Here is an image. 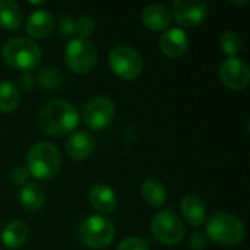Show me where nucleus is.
<instances>
[{
  "mask_svg": "<svg viewBox=\"0 0 250 250\" xmlns=\"http://www.w3.org/2000/svg\"><path fill=\"white\" fill-rule=\"evenodd\" d=\"M220 45L221 50L230 56V57H237V54L240 53V50L243 48V40L240 37V34L234 32V31H227L221 35L220 40Z\"/></svg>",
  "mask_w": 250,
  "mask_h": 250,
  "instance_id": "nucleus-23",
  "label": "nucleus"
},
{
  "mask_svg": "<svg viewBox=\"0 0 250 250\" xmlns=\"http://www.w3.org/2000/svg\"><path fill=\"white\" fill-rule=\"evenodd\" d=\"M29 234L28 226L22 220H13L6 224V227L1 231V242L4 243L6 248L15 249L22 246Z\"/></svg>",
  "mask_w": 250,
  "mask_h": 250,
  "instance_id": "nucleus-18",
  "label": "nucleus"
},
{
  "mask_svg": "<svg viewBox=\"0 0 250 250\" xmlns=\"http://www.w3.org/2000/svg\"><path fill=\"white\" fill-rule=\"evenodd\" d=\"M19 85L22 86V89H23V91H31V89H32V86H34V78H32L29 73H25V75L21 78Z\"/></svg>",
  "mask_w": 250,
  "mask_h": 250,
  "instance_id": "nucleus-30",
  "label": "nucleus"
},
{
  "mask_svg": "<svg viewBox=\"0 0 250 250\" xmlns=\"http://www.w3.org/2000/svg\"><path fill=\"white\" fill-rule=\"evenodd\" d=\"M1 57L10 67L29 72L40 64L41 48L29 38H10L1 45Z\"/></svg>",
  "mask_w": 250,
  "mask_h": 250,
  "instance_id": "nucleus-3",
  "label": "nucleus"
},
{
  "mask_svg": "<svg viewBox=\"0 0 250 250\" xmlns=\"http://www.w3.org/2000/svg\"><path fill=\"white\" fill-rule=\"evenodd\" d=\"M171 13L180 26H198L208 13V3L202 0H176Z\"/></svg>",
  "mask_w": 250,
  "mask_h": 250,
  "instance_id": "nucleus-10",
  "label": "nucleus"
},
{
  "mask_svg": "<svg viewBox=\"0 0 250 250\" xmlns=\"http://www.w3.org/2000/svg\"><path fill=\"white\" fill-rule=\"evenodd\" d=\"M141 193H142V198L145 199V202L155 208L163 207L167 201V190H166L164 185L155 177H148L142 183Z\"/></svg>",
  "mask_w": 250,
  "mask_h": 250,
  "instance_id": "nucleus-19",
  "label": "nucleus"
},
{
  "mask_svg": "<svg viewBox=\"0 0 250 250\" xmlns=\"http://www.w3.org/2000/svg\"><path fill=\"white\" fill-rule=\"evenodd\" d=\"M78 123L79 113L67 100H51L45 103L38 113V126L42 133L50 136H63L70 133Z\"/></svg>",
  "mask_w": 250,
  "mask_h": 250,
  "instance_id": "nucleus-1",
  "label": "nucleus"
},
{
  "mask_svg": "<svg viewBox=\"0 0 250 250\" xmlns=\"http://www.w3.org/2000/svg\"><path fill=\"white\" fill-rule=\"evenodd\" d=\"M54 25L51 13L45 9L34 10L26 21V32L34 40H42L50 35Z\"/></svg>",
  "mask_w": 250,
  "mask_h": 250,
  "instance_id": "nucleus-15",
  "label": "nucleus"
},
{
  "mask_svg": "<svg viewBox=\"0 0 250 250\" xmlns=\"http://www.w3.org/2000/svg\"><path fill=\"white\" fill-rule=\"evenodd\" d=\"M151 231L160 243L167 246H176L185 237V227L182 220L177 214L168 209L154 215L151 223Z\"/></svg>",
  "mask_w": 250,
  "mask_h": 250,
  "instance_id": "nucleus-8",
  "label": "nucleus"
},
{
  "mask_svg": "<svg viewBox=\"0 0 250 250\" xmlns=\"http://www.w3.org/2000/svg\"><path fill=\"white\" fill-rule=\"evenodd\" d=\"M114 116L116 105L113 100L103 95L91 98L82 110V120L92 130L107 129L111 125Z\"/></svg>",
  "mask_w": 250,
  "mask_h": 250,
  "instance_id": "nucleus-9",
  "label": "nucleus"
},
{
  "mask_svg": "<svg viewBox=\"0 0 250 250\" xmlns=\"http://www.w3.org/2000/svg\"><path fill=\"white\" fill-rule=\"evenodd\" d=\"M95 29H97V23H95L94 18H91V16H82L75 23V31L78 32L79 38H82V40H88L89 37H92Z\"/></svg>",
  "mask_w": 250,
  "mask_h": 250,
  "instance_id": "nucleus-25",
  "label": "nucleus"
},
{
  "mask_svg": "<svg viewBox=\"0 0 250 250\" xmlns=\"http://www.w3.org/2000/svg\"><path fill=\"white\" fill-rule=\"evenodd\" d=\"M23 21L22 9L12 0H0V28L7 31L18 29Z\"/></svg>",
  "mask_w": 250,
  "mask_h": 250,
  "instance_id": "nucleus-21",
  "label": "nucleus"
},
{
  "mask_svg": "<svg viewBox=\"0 0 250 250\" xmlns=\"http://www.w3.org/2000/svg\"><path fill=\"white\" fill-rule=\"evenodd\" d=\"M73 32H75V22L69 16L62 18L59 22V34L62 37H70Z\"/></svg>",
  "mask_w": 250,
  "mask_h": 250,
  "instance_id": "nucleus-29",
  "label": "nucleus"
},
{
  "mask_svg": "<svg viewBox=\"0 0 250 250\" xmlns=\"http://www.w3.org/2000/svg\"><path fill=\"white\" fill-rule=\"evenodd\" d=\"M19 104V91L10 81H0V111H13Z\"/></svg>",
  "mask_w": 250,
  "mask_h": 250,
  "instance_id": "nucleus-22",
  "label": "nucleus"
},
{
  "mask_svg": "<svg viewBox=\"0 0 250 250\" xmlns=\"http://www.w3.org/2000/svg\"><path fill=\"white\" fill-rule=\"evenodd\" d=\"M0 250H1V249H0Z\"/></svg>",
  "mask_w": 250,
  "mask_h": 250,
  "instance_id": "nucleus-31",
  "label": "nucleus"
},
{
  "mask_svg": "<svg viewBox=\"0 0 250 250\" xmlns=\"http://www.w3.org/2000/svg\"><path fill=\"white\" fill-rule=\"evenodd\" d=\"M108 64L111 70L125 81L136 79L144 69L141 54L129 45H117L108 54Z\"/></svg>",
  "mask_w": 250,
  "mask_h": 250,
  "instance_id": "nucleus-7",
  "label": "nucleus"
},
{
  "mask_svg": "<svg viewBox=\"0 0 250 250\" xmlns=\"http://www.w3.org/2000/svg\"><path fill=\"white\" fill-rule=\"evenodd\" d=\"M21 205L31 212L40 211L45 202V192L37 183H26L19 193Z\"/></svg>",
  "mask_w": 250,
  "mask_h": 250,
  "instance_id": "nucleus-20",
  "label": "nucleus"
},
{
  "mask_svg": "<svg viewBox=\"0 0 250 250\" xmlns=\"http://www.w3.org/2000/svg\"><path fill=\"white\" fill-rule=\"evenodd\" d=\"M208 237L205 236V233H201V231H196L190 236L189 239V246L190 249L193 250H204L208 246Z\"/></svg>",
  "mask_w": 250,
  "mask_h": 250,
  "instance_id": "nucleus-28",
  "label": "nucleus"
},
{
  "mask_svg": "<svg viewBox=\"0 0 250 250\" xmlns=\"http://www.w3.org/2000/svg\"><path fill=\"white\" fill-rule=\"evenodd\" d=\"M182 214L190 226L199 227L205 223L207 207L199 196L186 195L182 201Z\"/></svg>",
  "mask_w": 250,
  "mask_h": 250,
  "instance_id": "nucleus-17",
  "label": "nucleus"
},
{
  "mask_svg": "<svg viewBox=\"0 0 250 250\" xmlns=\"http://www.w3.org/2000/svg\"><path fill=\"white\" fill-rule=\"evenodd\" d=\"M64 59L67 67L78 73V75H86L91 70H94L97 60H98V51L97 47L82 38L70 40L64 50Z\"/></svg>",
  "mask_w": 250,
  "mask_h": 250,
  "instance_id": "nucleus-6",
  "label": "nucleus"
},
{
  "mask_svg": "<svg viewBox=\"0 0 250 250\" xmlns=\"http://www.w3.org/2000/svg\"><path fill=\"white\" fill-rule=\"evenodd\" d=\"M144 26L151 31H163L171 22V12L163 4H148L141 15Z\"/></svg>",
  "mask_w": 250,
  "mask_h": 250,
  "instance_id": "nucleus-16",
  "label": "nucleus"
},
{
  "mask_svg": "<svg viewBox=\"0 0 250 250\" xmlns=\"http://www.w3.org/2000/svg\"><path fill=\"white\" fill-rule=\"evenodd\" d=\"M78 237L86 248L104 249L114 239L113 221L104 215H91L81 223Z\"/></svg>",
  "mask_w": 250,
  "mask_h": 250,
  "instance_id": "nucleus-5",
  "label": "nucleus"
},
{
  "mask_svg": "<svg viewBox=\"0 0 250 250\" xmlns=\"http://www.w3.org/2000/svg\"><path fill=\"white\" fill-rule=\"evenodd\" d=\"M89 204L94 209L103 214H111L117 207V196L114 190L107 185H95L89 190Z\"/></svg>",
  "mask_w": 250,
  "mask_h": 250,
  "instance_id": "nucleus-14",
  "label": "nucleus"
},
{
  "mask_svg": "<svg viewBox=\"0 0 250 250\" xmlns=\"http://www.w3.org/2000/svg\"><path fill=\"white\" fill-rule=\"evenodd\" d=\"M221 82L234 91H240L249 85L250 69L248 63L239 57H229L220 67Z\"/></svg>",
  "mask_w": 250,
  "mask_h": 250,
  "instance_id": "nucleus-11",
  "label": "nucleus"
},
{
  "mask_svg": "<svg viewBox=\"0 0 250 250\" xmlns=\"http://www.w3.org/2000/svg\"><path fill=\"white\" fill-rule=\"evenodd\" d=\"M26 164L29 176H34L40 180H48L60 171L62 157L53 144L38 142L29 149Z\"/></svg>",
  "mask_w": 250,
  "mask_h": 250,
  "instance_id": "nucleus-4",
  "label": "nucleus"
},
{
  "mask_svg": "<svg viewBox=\"0 0 250 250\" xmlns=\"http://www.w3.org/2000/svg\"><path fill=\"white\" fill-rule=\"evenodd\" d=\"M189 44H190V40L182 28L167 29L161 35V40H160L161 51L171 59H177L183 56L188 51Z\"/></svg>",
  "mask_w": 250,
  "mask_h": 250,
  "instance_id": "nucleus-12",
  "label": "nucleus"
},
{
  "mask_svg": "<svg viewBox=\"0 0 250 250\" xmlns=\"http://www.w3.org/2000/svg\"><path fill=\"white\" fill-rule=\"evenodd\" d=\"M28 177H29V171H28L26 167L18 166L10 171V182L15 186H25L26 182H28Z\"/></svg>",
  "mask_w": 250,
  "mask_h": 250,
  "instance_id": "nucleus-27",
  "label": "nucleus"
},
{
  "mask_svg": "<svg viewBox=\"0 0 250 250\" xmlns=\"http://www.w3.org/2000/svg\"><path fill=\"white\" fill-rule=\"evenodd\" d=\"M245 234L246 229L243 221L229 212L214 214L205 226V236L208 240L221 246H236L245 239Z\"/></svg>",
  "mask_w": 250,
  "mask_h": 250,
  "instance_id": "nucleus-2",
  "label": "nucleus"
},
{
  "mask_svg": "<svg viewBox=\"0 0 250 250\" xmlns=\"http://www.w3.org/2000/svg\"><path fill=\"white\" fill-rule=\"evenodd\" d=\"M117 250H149V245L141 237H127L119 243Z\"/></svg>",
  "mask_w": 250,
  "mask_h": 250,
  "instance_id": "nucleus-26",
  "label": "nucleus"
},
{
  "mask_svg": "<svg viewBox=\"0 0 250 250\" xmlns=\"http://www.w3.org/2000/svg\"><path fill=\"white\" fill-rule=\"evenodd\" d=\"M95 138L88 132H76L66 142V152L75 161L89 158L95 151Z\"/></svg>",
  "mask_w": 250,
  "mask_h": 250,
  "instance_id": "nucleus-13",
  "label": "nucleus"
},
{
  "mask_svg": "<svg viewBox=\"0 0 250 250\" xmlns=\"http://www.w3.org/2000/svg\"><path fill=\"white\" fill-rule=\"evenodd\" d=\"M38 82L45 89H56L63 82V75L57 67H44L38 73Z\"/></svg>",
  "mask_w": 250,
  "mask_h": 250,
  "instance_id": "nucleus-24",
  "label": "nucleus"
}]
</instances>
